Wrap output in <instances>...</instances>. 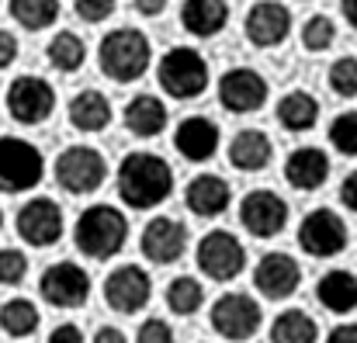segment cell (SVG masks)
<instances>
[{
    "instance_id": "cell-1",
    "label": "cell",
    "mask_w": 357,
    "mask_h": 343,
    "mask_svg": "<svg viewBox=\"0 0 357 343\" xmlns=\"http://www.w3.org/2000/svg\"><path fill=\"white\" fill-rule=\"evenodd\" d=\"M174 195V170L156 153H128L119 163V198L128 208H156Z\"/></svg>"
},
{
    "instance_id": "cell-2",
    "label": "cell",
    "mask_w": 357,
    "mask_h": 343,
    "mask_svg": "<svg viewBox=\"0 0 357 343\" xmlns=\"http://www.w3.org/2000/svg\"><path fill=\"white\" fill-rule=\"evenodd\" d=\"M149 63H153V45H149L146 31H139L132 24H121L115 31H108L98 45V66L115 84L142 80Z\"/></svg>"
},
{
    "instance_id": "cell-3",
    "label": "cell",
    "mask_w": 357,
    "mask_h": 343,
    "mask_svg": "<svg viewBox=\"0 0 357 343\" xmlns=\"http://www.w3.org/2000/svg\"><path fill=\"white\" fill-rule=\"evenodd\" d=\"M128 239V219L115 205H91L80 212L73 226V243L91 260H112L119 257Z\"/></svg>"
},
{
    "instance_id": "cell-4",
    "label": "cell",
    "mask_w": 357,
    "mask_h": 343,
    "mask_svg": "<svg viewBox=\"0 0 357 343\" xmlns=\"http://www.w3.org/2000/svg\"><path fill=\"white\" fill-rule=\"evenodd\" d=\"M156 80L170 98L191 101V98H202L208 87V63L195 45H174L160 56Z\"/></svg>"
},
{
    "instance_id": "cell-5",
    "label": "cell",
    "mask_w": 357,
    "mask_h": 343,
    "mask_svg": "<svg viewBox=\"0 0 357 343\" xmlns=\"http://www.w3.org/2000/svg\"><path fill=\"white\" fill-rule=\"evenodd\" d=\"M45 177V160L35 142L0 135V195H24Z\"/></svg>"
},
{
    "instance_id": "cell-6",
    "label": "cell",
    "mask_w": 357,
    "mask_h": 343,
    "mask_svg": "<svg viewBox=\"0 0 357 343\" xmlns=\"http://www.w3.org/2000/svg\"><path fill=\"white\" fill-rule=\"evenodd\" d=\"M108 181V160L94 146H66L56 160V184L70 195H91Z\"/></svg>"
},
{
    "instance_id": "cell-7",
    "label": "cell",
    "mask_w": 357,
    "mask_h": 343,
    "mask_svg": "<svg viewBox=\"0 0 357 343\" xmlns=\"http://www.w3.org/2000/svg\"><path fill=\"white\" fill-rule=\"evenodd\" d=\"M195 260H198V270L208 277V281H233L243 274L246 267V250L229 229H212L208 236H202L198 250H195Z\"/></svg>"
},
{
    "instance_id": "cell-8",
    "label": "cell",
    "mask_w": 357,
    "mask_h": 343,
    "mask_svg": "<svg viewBox=\"0 0 357 343\" xmlns=\"http://www.w3.org/2000/svg\"><path fill=\"white\" fill-rule=\"evenodd\" d=\"M7 112L17 125H42L56 112V87L35 73L14 77L7 87Z\"/></svg>"
},
{
    "instance_id": "cell-9",
    "label": "cell",
    "mask_w": 357,
    "mask_h": 343,
    "mask_svg": "<svg viewBox=\"0 0 357 343\" xmlns=\"http://www.w3.org/2000/svg\"><path fill=\"white\" fill-rule=\"evenodd\" d=\"M38 291L52 309H80L91 298V274L80 264L59 260L52 267L42 270L38 277Z\"/></svg>"
},
{
    "instance_id": "cell-10",
    "label": "cell",
    "mask_w": 357,
    "mask_h": 343,
    "mask_svg": "<svg viewBox=\"0 0 357 343\" xmlns=\"http://www.w3.org/2000/svg\"><path fill=\"white\" fill-rule=\"evenodd\" d=\"M17 236L35 246V250H45V246H56L63 239V229H66V219H63V208L52 201V198H28L21 208H17Z\"/></svg>"
},
{
    "instance_id": "cell-11",
    "label": "cell",
    "mask_w": 357,
    "mask_h": 343,
    "mask_svg": "<svg viewBox=\"0 0 357 343\" xmlns=\"http://www.w3.org/2000/svg\"><path fill=\"white\" fill-rule=\"evenodd\" d=\"M239 222H243V229L250 236L271 239V236L284 232V226H288V205H284V198L278 191L257 188V191H250L239 201Z\"/></svg>"
},
{
    "instance_id": "cell-12",
    "label": "cell",
    "mask_w": 357,
    "mask_h": 343,
    "mask_svg": "<svg viewBox=\"0 0 357 343\" xmlns=\"http://www.w3.org/2000/svg\"><path fill=\"white\" fill-rule=\"evenodd\" d=\"M208 319H212V330H215L219 337H226V340H233V343L250 340V337L260 330V305H257V298H250V295L229 291V295H222V298L212 305Z\"/></svg>"
},
{
    "instance_id": "cell-13",
    "label": "cell",
    "mask_w": 357,
    "mask_h": 343,
    "mask_svg": "<svg viewBox=\"0 0 357 343\" xmlns=\"http://www.w3.org/2000/svg\"><path fill=\"white\" fill-rule=\"evenodd\" d=\"M149 295H153V281H149V274L139 264H121L105 281V302L115 312H121V316L142 312L146 302H149Z\"/></svg>"
},
{
    "instance_id": "cell-14",
    "label": "cell",
    "mask_w": 357,
    "mask_h": 343,
    "mask_svg": "<svg viewBox=\"0 0 357 343\" xmlns=\"http://www.w3.org/2000/svg\"><path fill=\"white\" fill-rule=\"evenodd\" d=\"M267 101V80L250 70V66H233L219 80V105L229 114H253Z\"/></svg>"
},
{
    "instance_id": "cell-15",
    "label": "cell",
    "mask_w": 357,
    "mask_h": 343,
    "mask_svg": "<svg viewBox=\"0 0 357 343\" xmlns=\"http://www.w3.org/2000/svg\"><path fill=\"white\" fill-rule=\"evenodd\" d=\"M298 246L309 257H337L347 246V226L337 212L330 208H316L302 219L298 226Z\"/></svg>"
},
{
    "instance_id": "cell-16",
    "label": "cell",
    "mask_w": 357,
    "mask_h": 343,
    "mask_svg": "<svg viewBox=\"0 0 357 343\" xmlns=\"http://www.w3.org/2000/svg\"><path fill=\"white\" fill-rule=\"evenodd\" d=\"M253 284H257V291H260L264 298L281 302V298H288V295L298 291V284H302V267H298V260H295L291 253H281V250L264 253L260 264H257V270H253Z\"/></svg>"
},
{
    "instance_id": "cell-17",
    "label": "cell",
    "mask_w": 357,
    "mask_h": 343,
    "mask_svg": "<svg viewBox=\"0 0 357 343\" xmlns=\"http://www.w3.org/2000/svg\"><path fill=\"white\" fill-rule=\"evenodd\" d=\"M243 31L246 38L257 45V49H274L288 38L291 31V10L281 3V0H257L250 10H246V21H243Z\"/></svg>"
},
{
    "instance_id": "cell-18",
    "label": "cell",
    "mask_w": 357,
    "mask_h": 343,
    "mask_svg": "<svg viewBox=\"0 0 357 343\" xmlns=\"http://www.w3.org/2000/svg\"><path fill=\"white\" fill-rule=\"evenodd\" d=\"M139 246H142V257L149 264H177L188 250V229L170 215H156L146 222Z\"/></svg>"
},
{
    "instance_id": "cell-19",
    "label": "cell",
    "mask_w": 357,
    "mask_h": 343,
    "mask_svg": "<svg viewBox=\"0 0 357 343\" xmlns=\"http://www.w3.org/2000/svg\"><path fill=\"white\" fill-rule=\"evenodd\" d=\"M174 146L184 160L191 163H205L219 153L222 146V128L208 118V114H188L181 118L177 132H174Z\"/></svg>"
},
{
    "instance_id": "cell-20",
    "label": "cell",
    "mask_w": 357,
    "mask_h": 343,
    "mask_svg": "<svg viewBox=\"0 0 357 343\" xmlns=\"http://www.w3.org/2000/svg\"><path fill=\"white\" fill-rule=\"evenodd\" d=\"M330 177V156L319 146H298L284 160V181L295 191H319Z\"/></svg>"
},
{
    "instance_id": "cell-21",
    "label": "cell",
    "mask_w": 357,
    "mask_h": 343,
    "mask_svg": "<svg viewBox=\"0 0 357 343\" xmlns=\"http://www.w3.org/2000/svg\"><path fill=\"white\" fill-rule=\"evenodd\" d=\"M229 201H233V191L219 174H198V177H191V184L184 191V205L198 219H219L229 208Z\"/></svg>"
},
{
    "instance_id": "cell-22",
    "label": "cell",
    "mask_w": 357,
    "mask_h": 343,
    "mask_svg": "<svg viewBox=\"0 0 357 343\" xmlns=\"http://www.w3.org/2000/svg\"><path fill=\"white\" fill-rule=\"evenodd\" d=\"M181 24L195 38H215L229 24V3L226 0H184Z\"/></svg>"
},
{
    "instance_id": "cell-23",
    "label": "cell",
    "mask_w": 357,
    "mask_h": 343,
    "mask_svg": "<svg viewBox=\"0 0 357 343\" xmlns=\"http://www.w3.org/2000/svg\"><path fill=\"white\" fill-rule=\"evenodd\" d=\"M66 114H70V125H73L77 132H87V135H94V132H105V128L112 125L115 108H112L108 94H101V91L87 87V91H80V94L70 101Z\"/></svg>"
},
{
    "instance_id": "cell-24",
    "label": "cell",
    "mask_w": 357,
    "mask_h": 343,
    "mask_svg": "<svg viewBox=\"0 0 357 343\" xmlns=\"http://www.w3.org/2000/svg\"><path fill=\"white\" fill-rule=\"evenodd\" d=\"M274 146L260 128H239L236 135L229 139V163L243 170V174H257L271 163Z\"/></svg>"
},
{
    "instance_id": "cell-25",
    "label": "cell",
    "mask_w": 357,
    "mask_h": 343,
    "mask_svg": "<svg viewBox=\"0 0 357 343\" xmlns=\"http://www.w3.org/2000/svg\"><path fill=\"white\" fill-rule=\"evenodd\" d=\"M167 121H170L167 105H163L160 98H153V94H135V98L125 105V128H128L132 135H139V139L160 135V132L167 128Z\"/></svg>"
},
{
    "instance_id": "cell-26",
    "label": "cell",
    "mask_w": 357,
    "mask_h": 343,
    "mask_svg": "<svg viewBox=\"0 0 357 343\" xmlns=\"http://www.w3.org/2000/svg\"><path fill=\"white\" fill-rule=\"evenodd\" d=\"M316 298L326 312H337V316H347L357 309V277L351 270H326L316 284Z\"/></svg>"
},
{
    "instance_id": "cell-27",
    "label": "cell",
    "mask_w": 357,
    "mask_h": 343,
    "mask_svg": "<svg viewBox=\"0 0 357 343\" xmlns=\"http://www.w3.org/2000/svg\"><path fill=\"white\" fill-rule=\"evenodd\" d=\"M278 121L288 132H309L319 121V101L309 91H288L278 101Z\"/></svg>"
},
{
    "instance_id": "cell-28",
    "label": "cell",
    "mask_w": 357,
    "mask_h": 343,
    "mask_svg": "<svg viewBox=\"0 0 357 343\" xmlns=\"http://www.w3.org/2000/svg\"><path fill=\"white\" fill-rule=\"evenodd\" d=\"M45 59L59 70V73H77L87 63V42L77 31H56L52 42L45 45Z\"/></svg>"
},
{
    "instance_id": "cell-29",
    "label": "cell",
    "mask_w": 357,
    "mask_h": 343,
    "mask_svg": "<svg viewBox=\"0 0 357 343\" xmlns=\"http://www.w3.org/2000/svg\"><path fill=\"white\" fill-rule=\"evenodd\" d=\"M319 330L305 309H284L271 323V343H316Z\"/></svg>"
},
{
    "instance_id": "cell-30",
    "label": "cell",
    "mask_w": 357,
    "mask_h": 343,
    "mask_svg": "<svg viewBox=\"0 0 357 343\" xmlns=\"http://www.w3.org/2000/svg\"><path fill=\"white\" fill-rule=\"evenodd\" d=\"M0 330L14 340H24L38 330V309L31 298H7L0 305Z\"/></svg>"
},
{
    "instance_id": "cell-31",
    "label": "cell",
    "mask_w": 357,
    "mask_h": 343,
    "mask_svg": "<svg viewBox=\"0 0 357 343\" xmlns=\"http://www.w3.org/2000/svg\"><path fill=\"white\" fill-rule=\"evenodd\" d=\"M10 17L24 28V31H42L52 28L59 21V0H7Z\"/></svg>"
},
{
    "instance_id": "cell-32",
    "label": "cell",
    "mask_w": 357,
    "mask_h": 343,
    "mask_svg": "<svg viewBox=\"0 0 357 343\" xmlns=\"http://www.w3.org/2000/svg\"><path fill=\"white\" fill-rule=\"evenodd\" d=\"M202 305H205V288H202L198 277L181 274L167 284V309L174 316H195Z\"/></svg>"
},
{
    "instance_id": "cell-33",
    "label": "cell",
    "mask_w": 357,
    "mask_h": 343,
    "mask_svg": "<svg viewBox=\"0 0 357 343\" xmlns=\"http://www.w3.org/2000/svg\"><path fill=\"white\" fill-rule=\"evenodd\" d=\"M333 42H337V24H333L326 14H312V17L302 24V45H305L309 52H326Z\"/></svg>"
},
{
    "instance_id": "cell-34",
    "label": "cell",
    "mask_w": 357,
    "mask_h": 343,
    "mask_svg": "<svg viewBox=\"0 0 357 343\" xmlns=\"http://www.w3.org/2000/svg\"><path fill=\"white\" fill-rule=\"evenodd\" d=\"M330 146L344 156H357V112H340L330 125Z\"/></svg>"
},
{
    "instance_id": "cell-35",
    "label": "cell",
    "mask_w": 357,
    "mask_h": 343,
    "mask_svg": "<svg viewBox=\"0 0 357 343\" xmlns=\"http://www.w3.org/2000/svg\"><path fill=\"white\" fill-rule=\"evenodd\" d=\"M330 91L340 98H357V56H340L330 66Z\"/></svg>"
},
{
    "instance_id": "cell-36",
    "label": "cell",
    "mask_w": 357,
    "mask_h": 343,
    "mask_svg": "<svg viewBox=\"0 0 357 343\" xmlns=\"http://www.w3.org/2000/svg\"><path fill=\"white\" fill-rule=\"evenodd\" d=\"M24 277H28V257L14 246H3L0 250V284L17 288Z\"/></svg>"
},
{
    "instance_id": "cell-37",
    "label": "cell",
    "mask_w": 357,
    "mask_h": 343,
    "mask_svg": "<svg viewBox=\"0 0 357 343\" xmlns=\"http://www.w3.org/2000/svg\"><path fill=\"white\" fill-rule=\"evenodd\" d=\"M119 0H73V10L87 21V24H101L115 14Z\"/></svg>"
},
{
    "instance_id": "cell-38",
    "label": "cell",
    "mask_w": 357,
    "mask_h": 343,
    "mask_svg": "<svg viewBox=\"0 0 357 343\" xmlns=\"http://www.w3.org/2000/svg\"><path fill=\"white\" fill-rule=\"evenodd\" d=\"M135 343H174V330H170V323L167 319H146L142 326H139V333H135Z\"/></svg>"
},
{
    "instance_id": "cell-39",
    "label": "cell",
    "mask_w": 357,
    "mask_h": 343,
    "mask_svg": "<svg viewBox=\"0 0 357 343\" xmlns=\"http://www.w3.org/2000/svg\"><path fill=\"white\" fill-rule=\"evenodd\" d=\"M49 343H84V330L77 323H59L52 333H49Z\"/></svg>"
},
{
    "instance_id": "cell-40",
    "label": "cell",
    "mask_w": 357,
    "mask_h": 343,
    "mask_svg": "<svg viewBox=\"0 0 357 343\" xmlns=\"http://www.w3.org/2000/svg\"><path fill=\"white\" fill-rule=\"evenodd\" d=\"M14 59H17V38L7 28H0V70H7Z\"/></svg>"
},
{
    "instance_id": "cell-41",
    "label": "cell",
    "mask_w": 357,
    "mask_h": 343,
    "mask_svg": "<svg viewBox=\"0 0 357 343\" xmlns=\"http://www.w3.org/2000/svg\"><path fill=\"white\" fill-rule=\"evenodd\" d=\"M340 201H344L351 212H357V170L344 177V184H340Z\"/></svg>"
},
{
    "instance_id": "cell-42",
    "label": "cell",
    "mask_w": 357,
    "mask_h": 343,
    "mask_svg": "<svg viewBox=\"0 0 357 343\" xmlns=\"http://www.w3.org/2000/svg\"><path fill=\"white\" fill-rule=\"evenodd\" d=\"M132 3H135V10H139L142 17H160L170 0H132Z\"/></svg>"
},
{
    "instance_id": "cell-43",
    "label": "cell",
    "mask_w": 357,
    "mask_h": 343,
    "mask_svg": "<svg viewBox=\"0 0 357 343\" xmlns=\"http://www.w3.org/2000/svg\"><path fill=\"white\" fill-rule=\"evenodd\" d=\"M326 343H357V323H344V326H337Z\"/></svg>"
},
{
    "instance_id": "cell-44",
    "label": "cell",
    "mask_w": 357,
    "mask_h": 343,
    "mask_svg": "<svg viewBox=\"0 0 357 343\" xmlns=\"http://www.w3.org/2000/svg\"><path fill=\"white\" fill-rule=\"evenodd\" d=\"M94 343H128V337L121 333L119 326H101V330L94 333Z\"/></svg>"
},
{
    "instance_id": "cell-45",
    "label": "cell",
    "mask_w": 357,
    "mask_h": 343,
    "mask_svg": "<svg viewBox=\"0 0 357 343\" xmlns=\"http://www.w3.org/2000/svg\"><path fill=\"white\" fill-rule=\"evenodd\" d=\"M340 10H344V17L357 28V0H340Z\"/></svg>"
},
{
    "instance_id": "cell-46",
    "label": "cell",
    "mask_w": 357,
    "mask_h": 343,
    "mask_svg": "<svg viewBox=\"0 0 357 343\" xmlns=\"http://www.w3.org/2000/svg\"><path fill=\"white\" fill-rule=\"evenodd\" d=\"M0 229H3V212H0Z\"/></svg>"
}]
</instances>
